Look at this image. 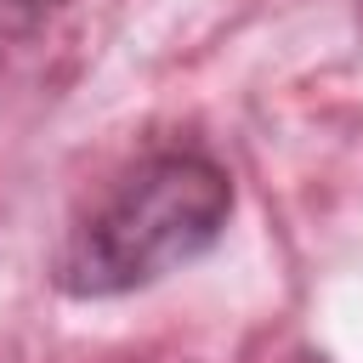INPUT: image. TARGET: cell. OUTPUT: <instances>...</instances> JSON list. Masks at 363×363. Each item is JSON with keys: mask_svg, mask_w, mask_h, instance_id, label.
I'll return each instance as SVG.
<instances>
[{"mask_svg": "<svg viewBox=\"0 0 363 363\" xmlns=\"http://www.w3.org/2000/svg\"><path fill=\"white\" fill-rule=\"evenodd\" d=\"M233 210V182L216 159L170 147L130 164L102 204L57 250V289L79 301L142 289L204 255Z\"/></svg>", "mask_w": 363, "mask_h": 363, "instance_id": "obj_1", "label": "cell"}, {"mask_svg": "<svg viewBox=\"0 0 363 363\" xmlns=\"http://www.w3.org/2000/svg\"><path fill=\"white\" fill-rule=\"evenodd\" d=\"M289 363H329L323 352H301V357H289Z\"/></svg>", "mask_w": 363, "mask_h": 363, "instance_id": "obj_2", "label": "cell"}, {"mask_svg": "<svg viewBox=\"0 0 363 363\" xmlns=\"http://www.w3.org/2000/svg\"><path fill=\"white\" fill-rule=\"evenodd\" d=\"M17 6H57V0H17Z\"/></svg>", "mask_w": 363, "mask_h": 363, "instance_id": "obj_3", "label": "cell"}]
</instances>
